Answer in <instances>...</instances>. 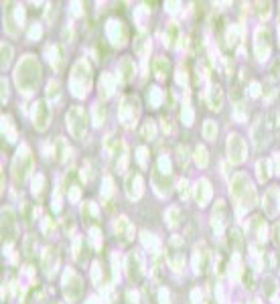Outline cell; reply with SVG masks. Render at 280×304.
Segmentation results:
<instances>
[{
	"label": "cell",
	"mask_w": 280,
	"mask_h": 304,
	"mask_svg": "<svg viewBox=\"0 0 280 304\" xmlns=\"http://www.w3.org/2000/svg\"><path fill=\"white\" fill-rule=\"evenodd\" d=\"M126 268H128V276L130 280H140L142 276V262H140V256L138 254H130L128 256V262H126Z\"/></svg>",
	"instance_id": "cell-1"
},
{
	"label": "cell",
	"mask_w": 280,
	"mask_h": 304,
	"mask_svg": "<svg viewBox=\"0 0 280 304\" xmlns=\"http://www.w3.org/2000/svg\"><path fill=\"white\" fill-rule=\"evenodd\" d=\"M14 237V217H12V211L6 209L2 213V239L12 241Z\"/></svg>",
	"instance_id": "cell-2"
},
{
	"label": "cell",
	"mask_w": 280,
	"mask_h": 304,
	"mask_svg": "<svg viewBox=\"0 0 280 304\" xmlns=\"http://www.w3.org/2000/svg\"><path fill=\"white\" fill-rule=\"evenodd\" d=\"M65 286H69V288H67V296H69L71 300H75V298L81 294V278L75 276V274H69L67 280H65Z\"/></svg>",
	"instance_id": "cell-3"
},
{
	"label": "cell",
	"mask_w": 280,
	"mask_h": 304,
	"mask_svg": "<svg viewBox=\"0 0 280 304\" xmlns=\"http://www.w3.org/2000/svg\"><path fill=\"white\" fill-rule=\"evenodd\" d=\"M18 158H20V156H18ZM28 168H30V156L24 154V156H22L20 160H16V164H14V176H16V182H22V180H24Z\"/></svg>",
	"instance_id": "cell-4"
},
{
	"label": "cell",
	"mask_w": 280,
	"mask_h": 304,
	"mask_svg": "<svg viewBox=\"0 0 280 304\" xmlns=\"http://www.w3.org/2000/svg\"><path fill=\"white\" fill-rule=\"evenodd\" d=\"M230 156H232L234 162L244 160V142H242L238 136L230 138Z\"/></svg>",
	"instance_id": "cell-5"
},
{
	"label": "cell",
	"mask_w": 280,
	"mask_h": 304,
	"mask_svg": "<svg viewBox=\"0 0 280 304\" xmlns=\"http://www.w3.org/2000/svg\"><path fill=\"white\" fill-rule=\"evenodd\" d=\"M195 195H197V201H199L201 205L209 199V182H207V180H201V182H199V185H197V193H195Z\"/></svg>",
	"instance_id": "cell-6"
},
{
	"label": "cell",
	"mask_w": 280,
	"mask_h": 304,
	"mask_svg": "<svg viewBox=\"0 0 280 304\" xmlns=\"http://www.w3.org/2000/svg\"><path fill=\"white\" fill-rule=\"evenodd\" d=\"M154 69H157V75H159V79H165L167 77V73H169V61L167 59H157L154 61Z\"/></svg>",
	"instance_id": "cell-7"
},
{
	"label": "cell",
	"mask_w": 280,
	"mask_h": 304,
	"mask_svg": "<svg viewBox=\"0 0 280 304\" xmlns=\"http://www.w3.org/2000/svg\"><path fill=\"white\" fill-rule=\"evenodd\" d=\"M35 124L43 130V128H47V110H45V106L43 104H39V120L35 122Z\"/></svg>",
	"instance_id": "cell-8"
},
{
	"label": "cell",
	"mask_w": 280,
	"mask_h": 304,
	"mask_svg": "<svg viewBox=\"0 0 280 304\" xmlns=\"http://www.w3.org/2000/svg\"><path fill=\"white\" fill-rule=\"evenodd\" d=\"M274 195H276V189H270V193L266 195V205H268V213L270 215H274V211H276V199H274Z\"/></svg>",
	"instance_id": "cell-9"
},
{
	"label": "cell",
	"mask_w": 280,
	"mask_h": 304,
	"mask_svg": "<svg viewBox=\"0 0 280 304\" xmlns=\"http://www.w3.org/2000/svg\"><path fill=\"white\" fill-rule=\"evenodd\" d=\"M258 168H260V178L266 180V178H268V166H266V162H260Z\"/></svg>",
	"instance_id": "cell-10"
},
{
	"label": "cell",
	"mask_w": 280,
	"mask_h": 304,
	"mask_svg": "<svg viewBox=\"0 0 280 304\" xmlns=\"http://www.w3.org/2000/svg\"><path fill=\"white\" fill-rule=\"evenodd\" d=\"M278 164H280V160H278ZM278 170H280V168H278Z\"/></svg>",
	"instance_id": "cell-11"
}]
</instances>
